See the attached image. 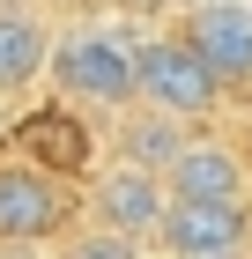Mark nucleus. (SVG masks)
Wrapping results in <instances>:
<instances>
[{"label": "nucleus", "mask_w": 252, "mask_h": 259, "mask_svg": "<svg viewBox=\"0 0 252 259\" xmlns=\"http://www.w3.org/2000/svg\"><path fill=\"white\" fill-rule=\"evenodd\" d=\"M223 97H230V89H223V74H215L193 45H186V30L134 37V104H156V111H178V119L208 126Z\"/></svg>", "instance_id": "f03ea898"}, {"label": "nucleus", "mask_w": 252, "mask_h": 259, "mask_svg": "<svg viewBox=\"0 0 252 259\" xmlns=\"http://www.w3.org/2000/svg\"><path fill=\"white\" fill-rule=\"evenodd\" d=\"M245 148H252V141H245Z\"/></svg>", "instance_id": "ddd939ff"}, {"label": "nucleus", "mask_w": 252, "mask_h": 259, "mask_svg": "<svg viewBox=\"0 0 252 259\" xmlns=\"http://www.w3.org/2000/svg\"><path fill=\"white\" fill-rule=\"evenodd\" d=\"M186 141H193V119L156 111V104H126V111H119L112 148H119V156H134V163H149V170H163V163H171Z\"/></svg>", "instance_id": "1a4fd4ad"}, {"label": "nucleus", "mask_w": 252, "mask_h": 259, "mask_svg": "<svg viewBox=\"0 0 252 259\" xmlns=\"http://www.w3.org/2000/svg\"><path fill=\"white\" fill-rule=\"evenodd\" d=\"M75 230V193L30 148H0V244H59Z\"/></svg>", "instance_id": "7ed1b4c3"}, {"label": "nucleus", "mask_w": 252, "mask_h": 259, "mask_svg": "<svg viewBox=\"0 0 252 259\" xmlns=\"http://www.w3.org/2000/svg\"><path fill=\"white\" fill-rule=\"evenodd\" d=\"M45 81L82 111H126L134 104V37H119L112 22H82V30L52 37Z\"/></svg>", "instance_id": "f257e3e1"}, {"label": "nucleus", "mask_w": 252, "mask_h": 259, "mask_svg": "<svg viewBox=\"0 0 252 259\" xmlns=\"http://www.w3.org/2000/svg\"><path fill=\"white\" fill-rule=\"evenodd\" d=\"M22 148H30L38 163H52V170H82V163H89V141H82V126H67V119L22 126Z\"/></svg>", "instance_id": "9d476101"}, {"label": "nucleus", "mask_w": 252, "mask_h": 259, "mask_svg": "<svg viewBox=\"0 0 252 259\" xmlns=\"http://www.w3.org/2000/svg\"><path fill=\"white\" fill-rule=\"evenodd\" d=\"M45 74H52V30L30 8H0V104L30 97Z\"/></svg>", "instance_id": "6e6552de"}, {"label": "nucleus", "mask_w": 252, "mask_h": 259, "mask_svg": "<svg viewBox=\"0 0 252 259\" xmlns=\"http://www.w3.org/2000/svg\"><path fill=\"white\" fill-rule=\"evenodd\" d=\"M163 185L171 200H252V148L193 126V141L163 163Z\"/></svg>", "instance_id": "423d86ee"}, {"label": "nucleus", "mask_w": 252, "mask_h": 259, "mask_svg": "<svg viewBox=\"0 0 252 259\" xmlns=\"http://www.w3.org/2000/svg\"><path fill=\"white\" fill-rule=\"evenodd\" d=\"M156 252L163 259H252V200H171Z\"/></svg>", "instance_id": "20e7f679"}, {"label": "nucleus", "mask_w": 252, "mask_h": 259, "mask_svg": "<svg viewBox=\"0 0 252 259\" xmlns=\"http://www.w3.org/2000/svg\"><path fill=\"white\" fill-rule=\"evenodd\" d=\"M178 30L223 74V89H252V0H193Z\"/></svg>", "instance_id": "0eeeda50"}, {"label": "nucleus", "mask_w": 252, "mask_h": 259, "mask_svg": "<svg viewBox=\"0 0 252 259\" xmlns=\"http://www.w3.org/2000/svg\"><path fill=\"white\" fill-rule=\"evenodd\" d=\"M52 252L59 259H149V244L126 237V230H112V222H89V230H67Z\"/></svg>", "instance_id": "9b49d317"}, {"label": "nucleus", "mask_w": 252, "mask_h": 259, "mask_svg": "<svg viewBox=\"0 0 252 259\" xmlns=\"http://www.w3.org/2000/svg\"><path fill=\"white\" fill-rule=\"evenodd\" d=\"M0 148H8V111H0Z\"/></svg>", "instance_id": "f8f14e48"}, {"label": "nucleus", "mask_w": 252, "mask_h": 259, "mask_svg": "<svg viewBox=\"0 0 252 259\" xmlns=\"http://www.w3.org/2000/svg\"><path fill=\"white\" fill-rule=\"evenodd\" d=\"M89 222H112V230H126V237L156 244V230H163V215H171V185H163V170H149V163L134 156H112L89 178Z\"/></svg>", "instance_id": "39448f33"}]
</instances>
